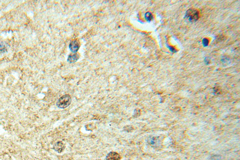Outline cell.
I'll return each mask as SVG.
<instances>
[{
  "mask_svg": "<svg viewBox=\"0 0 240 160\" xmlns=\"http://www.w3.org/2000/svg\"><path fill=\"white\" fill-rule=\"evenodd\" d=\"M71 102V98L70 95L67 94L62 96L57 101L56 105L60 108H65L69 107Z\"/></svg>",
  "mask_w": 240,
  "mask_h": 160,
  "instance_id": "obj_1",
  "label": "cell"
},
{
  "mask_svg": "<svg viewBox=\"0 0 240 160\" xmlns=\"http://www.w3.org/2000/svg\"><path fill=\"white\" fill-rule=\"evenodd\" d=\"M186 17L187 18H189L190 21H195L199 18V13L196 10L190 9L187 12Z\"/></svg>",
  "mask_w": 240,
  "mask_h": 160,
  "instance_id": "obj_2",
  "label": "cell"
},
{
  "mask_svg": "<svg viewBox=\"0 0 240 160\" xmlns=\"http://www.w3.org/2000/svg\"><path fill=\"white\" fill-rule=\"evenodd\" d=\"M80 46V42L78 40H73L69 44V47L70 50L73 53H75L78 51L79 47Z\"/></svg>",
  "mask_w": 240,
  "mask_h": 160,
  "instance_id": "obj_3",
  "label": "cell"
},
{
  "mask_svg": "<svg viewBox=\"0 0 240 160\" xmlns=\"http://www.w3.org/2000/svg\"><path fill=\"white\" fill-rule=\"evenodd\" d=\"M106 160H121V157L120 155L115 152H110L107 155Z\"/></svg>",
  "mask_w": 240,
  "mask_h": 160,
  "instance_id": "obj_4",
  "label": "cell"
},
{
  "mask_svg": "<svg viewBox=\"0 0 240 160\" xmlns=\"http://www.w3.org/2000/svg\"><path fill=\"white\" fill-rule=\"evenodd\" d=\"M65 148V144L62 141H58L56 142L54 147V148L58 153H61L63 152Z\"/></svg>",
  "mask_w": 240,
  "mask_h": 160,
  "instance_id": "obj_5",
  "label": "cell"
},
{
  "mask_svg": "<svg viewBox=\"0 0 240 160\" xmlns=\"http://www.w3.org/2000/svg\"><path fill=\"white\" fill-rule=\"evenodd\" d=\"M79 57V55L78 53H72L69 55L68 57V61L70 63H74L76 62Z\"/></svg>",
  "mask_w": 240,
  "mask_h": 160,
  "instance_id": "obj_6",
  "label": "cell"
},
{
  "mask_svg": "<svg viewBox=\"0 0 240 160\" xmlns=\"http://www.w3.org/2000/svg\"><path fill=\"white\" fill-rule=\"evenodd\" d=\"M145 18L147 21H151V19L153 18V16H152L151 13L149 12H148L145 13Z\"/></svg>",
  "mask_w": 240,
  "mask_h": 160,
  "instance_id": "obj_7",
  "label": "cell"
},
{
  "mask_svg": "<svg viewBox=\"0 0 240 160\" xmlns=\"http://www.w3.org/2000/svg\"><path fill=\"white\" fill-rule=\"evenodd\" d=\"M7 51V48L6 47L4 43L0 42V53H3Z\"/></svg>",
  "mask_w": 240,
  "mask_h": 160,
  "instance_id": "obj_8",
  "label": "cell"
},
{
  "mask_svg": "<svg viewBox=\"0 0 240 160\" xmlns=\"http://www.w3.org/2000/svg\"><path fill=\"white\" fill-rule=\"evenodd\" d=\"M202 43H203V45L206 47V46H207L208 44H209V40H208L206 38H205L204 39L203 41H202Z\"/></svg>",
  "mask_w": 240,
  "mask_h": 160,
  "instance_id": "obj_9",
  "label": "cell"
},
{
  "mask_svg": "<svg viewBox=\"0 0 240 160\" xmlns=\"http://www.w3.org/2000/svg\"><path fill=\"white\" fill-rule=\"evenodd\" d=\"M168 48L170 49V51H171L172 52H174V51H175V50L174 48H173V47H169Z\"/></svg>",
  "mask_w": 240,
  "mask_h": 160,
  "instance_id": "obj_10",
  "label": "cell"
}]
</instances>
